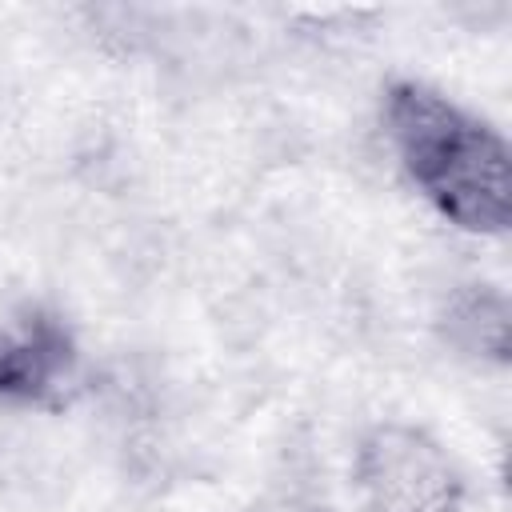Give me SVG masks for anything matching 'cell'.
Returning <instances> with one entry per match:
<instances>
[{"instance_id": "6da1fadb", "label": "cell", "mask_w": 512, "mask_h": 512, "mask_svg": "<svg viewBox=\"0 0 512 512\" xmlns=\"http://www.w3.org/2000/svg\"><path fill=\"white\" fill-rule=\"evenodd\" d=\"M380 128L412 192L464 236H504L512 224L508 136L444 88L392 76L380 92Z\"/></svg>"}, {"instance_id": "7a4b0ae2", "label": "cell", "mask_w": 512, "mask_h": 512, "mask_svg": "<svg viewBox=\"0 0 512 512\" xmlns=\"http://www.w3.org/2000/svg\"><path fill=\"white\" fill-rule=\"evenodd\" d=\"M348 480L364 512H468V472L416 420H372L356 432Z\"/></svg>"}, {"instance_id": "3957f363", "label": "cell", "mask_w": 512, "mask_h": 512, "mask_svg": "<svg viewBox=\"0 0 512 512\" xmlns=\"http://www.w3.org/2000/svg\"><path fill=\"white\" fill-rule=\"evenodd\" d=\"M84 380V348L72 320L28 300L0 316V412H60Z\"/></svg>"}, {"instance_id": "277c9868", "label": "cell", "mask_w": 512, "mask_h": 512, "mask_svg": "<svg viewBox=\"0 0 512 512\" xmlns=\"http://www.w3.org/2000/svg\"><path fill=\"white\" fill-rule=\"evenodd\" d=\"M436 340L448 356L472 368H508L512 360V300L492 280H456L436 304Z\"/></svg>"}]
</instances>
